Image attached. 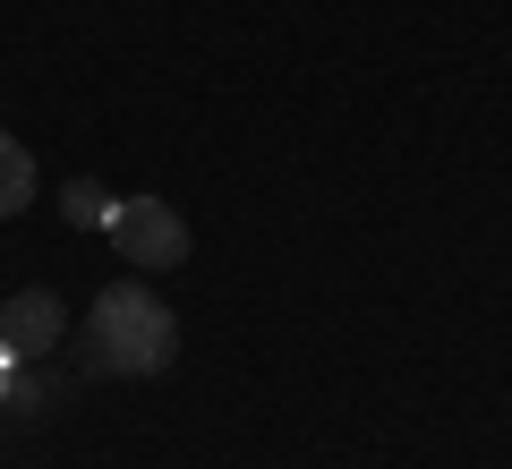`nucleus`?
<instances>
[{
    "label": "nucleus",
    "mask_w": 512,
    "mask_h": 469,
    "mask_svg": "<svg viewBox=\"0 0 512 469\" xmlns=\"http://www.w3.org/2000/svg\"><path fill=\"white\" fill-rule=\"evenodd\" d=\"M60 342V299L52 290H18L0 307V359H43Z\"/></svg>",
    "instance_id": "7ed1b4c3"
},
{
    "label": "nucleus",
    "mask_w": 512,
    "mask_h": 469,
    "mask_svg": "<svg viewBox=\"0 0 512 469\" xmlns=\"http://www.w3.org/2000/svg\"><path fill=\"white\" fill-rule=\"evenodd\" d=\"M35 205V154L18 137H0V214H26Z\"/></svg>",
    "instance_id": "20e7f679"
},
{
    "label": "nucleus",
    "mask_w": 512,
    "mask_h": 469,
    "mask_svg": "<svg viewBox=\"0 0 512 469\" xmlns=\"http://www.w3.org/2000/svg\"><path fill=\"white\" fill-rule=\"evenodd\" d=\"M171 350H180V316H171L146 282H120V290L94 299V359L103 367L154 376V367H171Z\"/></svg>",
    "instance_id": "f257e3e1"
},
{
    "label": "nucleus",
    "mask_w": 512,
    "mask_h": 469,
    "mask_svg": "<svg viewBox=\"0 0 512 469\" xmlns=\"http://www.w3.org/2000/svg\"><path fill=\"white\" fill-rule=\"evenodd\" d=\"M103 231L120 239V256H128L137 273H171V265H188V222L171 214L163 197H120Z\"/></svg>",
    "instance_id": "f03ea898"
},
{
    "label": "nucleus",
    "mask_w": 512,
    "mask_h": 469,
    "mask_svg": "<svg viewBox=\"0 0 512 469\" xmlns=\"http://www.w3.org/2000/svg\"><path fill=\"white\" fill-rule=\"evenodd\" d=\"M0 384H9V359H0Z\"/></svg>",
    "instance_id": "423d86ee"
},
{
    "label": "nucleus",
    "mask_w": 512,
    "mask_h": 469,
    "mask_svg": "<svg viewBox=\"0 0 512 469\" xmlns=\"http://www.w3.org/2000/svg\"><path fill=\"white\" fill-rule=\"evenodd\" d=\"M111 205H120V197H111V188H94V180H69V188H60V214H69L77 231H103Z\"/></svg>",
    "instance_id": "39448f33"
}]
</instances>
